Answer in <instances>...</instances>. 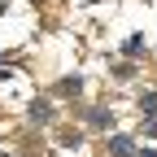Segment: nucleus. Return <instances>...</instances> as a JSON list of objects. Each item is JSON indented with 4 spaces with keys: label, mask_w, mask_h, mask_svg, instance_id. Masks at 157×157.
Wrapping results in <instances>:
<instances>
[{
    "label": "nucleus",
    "mask_w": 157,
    "mask_h": 157,
    "mask_svg": "<svg viewBox=\"0 0 157 157\" xmlns=\"http://www.w3.org/2000/svg\"><path fill=\"white\" fill-rule=\"evenodd\" d=\"M144 109H148V113H157V96H144Z\"/></svg>",
    "instance_id": "nucleus-1"
},
{
    "label": "nucleus",
    "mask_w": 157,
    "mask_h": 157,
    "mask_svg": "<svg viewBox=\"0 0 157 157\" xmlns=\"http://www.w3.org/2000/svg\"><path fill=\"white\" fill-rule=\"evenodd\" d=\"M140 157H157V153H140Z\"/></svg>",
    "instance_id": "nucleus-2"
}]
</instances>
